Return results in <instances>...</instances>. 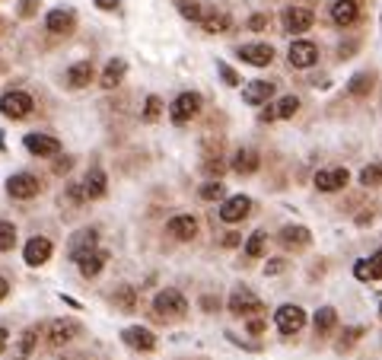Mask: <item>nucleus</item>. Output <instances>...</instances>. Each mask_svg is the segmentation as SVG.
<instances>
[{
    "instance_id": "1",
    "label": "nucleus",
    "mask_w": 382,
    "mask_h": 360,
    "mask_svg": "<svg viewBox=\"0 0 382 360\" xmlns=\"http://www.w3.org/2000/svg\"><path fill=\"white\" fill-rule=\"evenodd\" d=\"M153 309L160 319H182L188 312V300L179 291H160L153 297Z\"/></svg>"
},
{
    "instance_id": "2",
    "label": "nucleus",
    "mask_w": 382,
    "mask_h": 360,
    "mask_svg": "<svg viewBox=\"0 0 382 360\" xmlns=\"http://www.w3.org/2000/svg\"><path fill=\"white\" fill-rule=\"evenodd\" d=\"M229 312L239 316V319L243 316H261L264 303L249 291V287H239V291H233V297H229Z\"/></svg>"
},
{
    "instance_id": "3",
    "label": "nucleus",
    "mask_w": 382,
    "mask_h": 360,
    "mask_svg": "<svg viewBox=\"0 0 382 360\" xmlns=\"http://www.w3.org/2000/svg\"><path fill=\"white\" fill-rule=\"evenodd\" d=\"M198 112H201V96H198V93H179V96H175V102L169 105V115H172L175 125H185V121H191Z\"/></svg>"
},
{
    "instance_id": "4",
    "label": "nucleus",
    "mask_w": 382,
    "mask_h": 360,
    "mask_svg": "<svg viewBox=\"0 0 382 360\" xmlns=\"http://www.w3.org/2000/svg\"><path fill=\"white\" fill-rule=\"evenodd\" d=\"M76 335H80V326H76L74 319H55V322L45 326V341H48L51 347L67 345V341H74Z\"/></svg>"
},
{
    "instance_id": "5",
    "label": "nucleus",
    "mask_w": 382,
    "mask_h": 360,
    "mask_svg": "<svg viewBox=\"0 0 382 360\" xmlns=\"http://www.w3.org/2000/svg\"><path fill=\"white\" fill-rule=\"evenodd\" d=\"M0 112L7 118H26L32 112V96L22 90H10L0 96Z\"/></svg>"
},
{
    "instance_id": "6",
    "label": "nucleus",
    "mask_w": 382,
    "mask_h": 360,
    "mask_svg": "<svg viewBox=\"0 0 382 360\" xmlns=\"http://www.w3.org/2000/svg\"><path fill=\"white\" fill-rule=\"evenodd\" d=\"M348 182H350V173L344 166H328L315 173V188L319 192H341V188H348Z\"/></svg>"
},
{
    "instance_id": "7",
    "label": "nucleus",
    "mask_w": 382,
    "mask_h": 360,
    "mask_svg": "<svg viewBox=\"0 0 382 360\" xmlns=\"http://www.w3.org/2000/svg\"><path fill=\"white\" fill-rule=\"evenodd\" d=\"M7 192H10V198H35V194L42 192V185H39V179H35L32 173H16V175H10L7 179Z\"/></svg>"
},
{
    "instance_id": "8",
    "label": "nucleus",
    "mask_w": 382,
    "mask_h": 360,
    "mask_svg": "<svg viewBox=\"0 0 382 360\" xmlns=\"http://www.w3.org/2000/svg\"><path fill=\"white\" fill-rule=\"evenodd\" d=\"M274 322H278L280 335H296L299 328L306 326V312L299 309V306L287 303V306H280V309H278V316H274Z\"/></svg>"
},
{
    "instance_id": "9",
    "label": "nucleus",
    "mask_w": 382,
    "mask_h": 360,
    "mask_svg": "<svg viewBox=\"0 0 382 360\" xmlns=\"http://www.w3.org/2000/svg\"><path fill=\"white\" fill-rule=\"evenodd\" d=\"M249 214H252V198H245V194H233L220 208V220H226V223H239Z\"/></svg>"
},
{
    "instance_id": "10",
    "label": "nucleus",
    "mask_w": 382,
    "mask_h": 360,
    "mask_svg": "<svg viewBox=\"0 0 382 360\" xmlns=\"http://www.w3.org/2000/svg\"><path fill=\"white\" fill-rule=\"evenodd\" d=\"M166 233L179 243H188V239H195L198 236V217L195 214H179L166 223Z\"/></svg>"
},
{
    "instance_id": "11",
    "label": "nucleus",
    "mask_w": 382,
    "mask_h": 360,
    "mask_svg": "<svg viewBox=\"0 0 382 360\" xmlns=\"http://www.w3.org/2000/svg\"><path fill=\"white\" fill-rule=\"evenodd\" d=\"M93 249H99V229H93V227L76 229L74 239H70V246H67V252H70V258H74V262L80 255H86V252H93Z\"/></svg>"
},
{
    "instance_id": "12",
    "label": "nucleus",
    "mask_w": 382,
    "mask_h": 360,
    "mask_svg": "<svg viewBox=\"0 0 382 360\" xmlns=\"http://www.w3.org/2000/svg\"><path fill=\"white\" fill-rule=\"evenodd\" d=\"M313 22H315V13L309 7H290V10H284V29H287V32H293V35L306 32V29H313Z\"/></svg>"
},
{
    "instance_id": "13",
    "label": "nucleus",
    "mask_w": 382,
    "mask_h": 360,
    "mask_svg": "<svg viewBox=\"0 0 382 360\" xmlns=\"http://www.w3.org/2000/svg\"><path fill=\"white\" fill-rule=\"evenodd\" d=\"M287 58H290L293 67H313V64L319 61V48H315V42H306V39H299V42L290 45Z\"/></svg>"
},
{
    "instance_id": "14",
    "label": "nucleus",
    "mask_w": 382,
    "mask_h": 360,
    "mask_svg": "<svg viewBox=\"0 0 382 360\" xmlns=\"http://www.w3.org/2000/svg\"><path fill=\"white\" fill-rule=\"evenodd\" d=\"M51 239H45V236H35V239H29L26 249H22V258H26V265H32V268H39V265H45L51 258Z\"/></svg>"
},
{
    "instance_id": "15",
    "label": "nucleus",
    "mask_w": 382,
    "mask_h": 360,
    "mask_svg": "<svg viewBox=\"0 0 382 360\" xmlns=\"http://www.w3.org/2000/svg\"><path fill=\"white\" fill-rule=\"evenodd\" d=\"M121 341H125L128 347H134V351H153V347H156V335L144 326L125 328V332H121Z\"/></svg>"
},
{
    "instance_id": "16",
    "label": "nucleus",
    "mask_w": 382,
    "mask_h": 360,
    "mask_svg": "<svg viewBox=\"0 0 382 360\" xmlns=\"http://www.w3.org/2000/svg\"><path fill=\"white\" fill-rule=\"evenodd\" d=\"M239 58L249 64H255V67H268V64L274 61V48L264 42H252V45H239Z\"/></svg>"
},
{
    "instance_id": "17",
    "label": "nucleus",
    "mask_w": 382,
    "mask_h": 360,
    "mask_svg": "<svg viewBox=\"0 0 382 360\" xmlns=\"http://www.w3.org/2000/svg\"><path fill=\"white\" fill-rule=\"evenodd\" d=\"M26 150L35 156H57L61 153V140L48 138V134H26Z\"/></svg>"
},
{
    "instance_id": "18",
    "label": "nucleus",
    "mask_w": 382,
    "mask_h": 360,
    "mask_svg": "<svg viewBox=\"0 0 382 360\" xmlns=\"http://www.w3.org/2000/svg\"><path fill=\"white\" fill-rule=\"evenodd\" d=\"M45 26H48V32L64 35V32H70V29L76 26V13L70 7H57V10H51V13H48Z\"/></svg>"
},
{
    "instance_id": "19",
    "label": "nucleus",
    "mask_w": 382,
    "mask_h": 360,
    "mask_svg": "<svg viewBox=\"0 0 382 360\" xmlns=\"http://www.w3.org/2000/svg\"><path fill=\"white\" fill-rule=\"evenodd\" d=\"M105 262H109V252H105V249H93V252H86V255L76 258L80 274H83V277H96L99 271L105 268Z\"/></svg>"
},
{
    "instance_id": "20",
    "label": "nucleus",
    "mask_w": 382,
    "mask_h": 360,
    "mask_svg": "<svg viewBox=\"0 0 382 360\" xmlns=\"http://www.w3.org/2000/svg\"><path fill=\"white\" fill-rule=\"evenodd\" d=\"M258 166H261V156H258L252 147H243V150H236V156H233V169H236L239 175L258 173Z\"/></svg>"
},
{
    "instance_id": "21",
    "label": "nucleus",
    "mask_w": 382,
    "mask_h": 360,
    "mask_svg": "<svg viewBox=\"0 0 382 360\" xmlns=\"http://www.w3.org/2000/svg\"><path fill=\"white\" fill-rule=\"evenodd\" d=\"M357 16H360L357 0H334L332 4V20L338 26H350V22H357Z\"/></svg>"
},
{
    "instance_id": "22",
    "label": "nucleus",
    "mask_w": 382,
    "mask_h": 360,
    "mask_svg": "<svg viewBox=\"0 0 382 360\" xmlns=\"http://www.w3.org/2000/svg\"><path fill=\"white\" fill-rule=\"evenodd\" d=\"M125 70H128V64L121 61V58H111L109 64H105V70H102V76H99V84H102V90H115V86L125 80Z\"/></svg>"
},
{
    "instance_id": "23",
    "label": "nucleus",
    "mask_w": 382,
    "mask_h": 360,
    "mask_svg": "<svg viewBox=\"0 0 382 360\" xmlns=\"http://www.w3.org/2000/svg\"><path fill=\"white\" fill-rule=\"evenodd\" d=\"M90 80H93V61H76L74 67L67 70L70 90H83V86H90Z\"/></svg>"
},
{
    "instance_id": "24",
    "label": "nucleus",
    "mask_w": 382,
    "mask_h": 360,
    "mask_svg": "<svg viewBox=\"0 0 382 360\" xmlns=\"http://www.w3.org/2000/svg\"><path fill=\"white\" fill-rule=\"evenodd\" d=\"M271 96H274V84H268V80H255V84H249L243 90V99L249 105H261V102H268Z\"/></svg>"
},
{
    "instance_id": "25",
    "label": "nucleus",
    "mask_w": 382,
    "mask_h": 360,
    "mask_svg": "<svg viewBox=\"0 0 382 360\" xmlns=\"http://www.w3.org/2000/svg\"><path fill=\"white\" fill-rule=\"evenodd\" d=\"M309 239H313V233H309L306 227H284L280 229V243H284L287 249H306Z\"/></svg>"
},
{
    "instance_id": "26",
    "label": "nucleus",
    "mask_w": 382,
    "mask_h": 360,
    "mask_svg": "<svg viewBox=\"0 0 382 360\" xmlns=\"http://www.w3.org/2000/svg\"><path fill=\"white\" fill-rule=\"evenodd\" d=\"M105 188H109V179H105V173H102L99 166H93L90 173H86V179H83V192H86V198H102Z\"/></svg>"
},
{
    "instance_id": "27",
    "label": "nucleus",
    "mask_w": 382,
    "mask_h": 360,
    "mask_svg": "<svg viewBox=\"0 0 382 360\" xmlns=\"http://www.w3.org/2000/svg\"><path fill=\"white\" fill-rule=\"evenodd\" d=\"M201 26L207 29V32H226L229 29V13L226 10H207V13H201Z\"/></svg>"
},
{
    "instance_id": "28",
    "label": "nucleus",
    "mask_w": 382,
    "mask_h": 360,
    "mask_svg": "<svg viewBox=\"0 0 382 360\" xmlns=\"http://www.w3.org/2000/svg\"><path fill=\"white\" fill-rule=\"evenodd\" d=\"M313 322H315V335H328L334 328V322H338V312H334L332 306H322Z\"/></svg>"
},
{
    "instance_id": "29",
    "label": "nucleus",
    "mask_w": 382,
    "mask_h": 360,
    "mask_svg": "<svg viewBox=\"0 0 382 360\" xmlns=\"http://www.w3.org/2000/svg\"><path fill=\"white\" fill-rule=\"evenodd\" d=\"M264 249H268V233H264V229H255V233L249 236V243H245V255H249V258H261Z\"/></svg>"
},
{
    "instance_id": "30",
    "label": "nucleus",
    "mask_w": 382,
    "mask_h": 360,
    "mask_svg": "<svg viewBox=\"0 0 382 360\" xmlns=\"http://www.w3.org/2000/svg\"><path fill=\"white\" fill-rule=\"evenodd\" d=\"M373 80H376L373 74H357L354 80L348 84V93H350V96H357V99L369 96V90H373Z\"/></svg>"
},
{
    "instance_id": "31",
    "label": "nucleus",
    "mask_w": 382,
    "mask_h": 360,
    "mask_svg": "<svg viewBox=\"0 0 382 360\" xmlns=\"http://www.w3.org/2000/svg\"><path fill=\"white\" fill-rule=\"evenodd\" d=\"M111 300H115V303H118L125 312H134V306H137V291L125 284V287H118V291L111 293Z\"/></svg>"
},
{
    "instance_id": "32",
    "label": "nucleus",
    "mask_w": 382,
    "mask_h": 360,
    "mask_svg": "<svg viewBox=\"0 0 382 360\" xmlns=\"http://www.w3.org/2000/svg\"><path fill=\"white\" fill-rule=\"evenodd\" d=\"M360 185L363 188H379L382 185V163H369L360 173Z\"/></svg>"
},
{
    "instance_id": "33",
    "label": "nucleus",
    "mask_w": 382,
    "mask_h": 360,
    "mask_svg": "<svg viewBox=\"0 0 382 360\" xmlns=\"http://www.w3.org/2000/svg\"><path fill=\"white\" fill-rule=\"evenodd\" d=\"M35 338H39V332H35V328H26L20 338V351H16L13 360H29V354L35 351Z\"/></svg>"
},
{
    "instance_id": "34",
    "label": "nucleus",
    "mask_w": 382,
    "mask_h": 360,
    "mask_svg": "<svg viewBox=\"0 0 382 360\" xmlns=\"http://www.w3.org/2000/svg\"><path fill=\"white\" fill-rule=\"evenodd\" d=\"M16 246V227L10 220H0V252H10Z\"/></svg>"
},
{
    "instance_id": "35",
    "label": "nucleus",
    "mask_w": 382,
    "mask_h": 360,
    "mask_svg": "<svg viewBox=\"0 0 382 360\" xmlns=\"http://www.w3.org/2000/svg\"><path fill=\"white\" fill-rule=\"evenodd\" d=\"M223 194H226V185H223L220 179H217V182H207V185H201V198H204V201H220Z\"/></svg>"
},
{
    "instance_id": "36",
    "label": "nucleus",
    "mask_w": 382,
    "mask_h": 360,
    "mask_svg": "<svg viewBox=\"0 0 382 360\" xmlns=\"http://www.w3.org/2000/svg\"><path fill=\"white\" fill-rule=\"evenodd\" d=\"M299 109V99L296 96H284L278 105H274V112H278V118H293Z\"/></svg>"
},
{
    "instance_id": "37",
    "label": "nucleus",
    "mask_w": 382,
    "mask_h": 360,
    "mask_svg": "<svg viewBox=\"0 0 382 360\" xmlns=\"http://www.w3.org/2000/svg\"><path fill=\"white\" fill-rule=\"evenodd\" d=\"M367 281H382V249L367 258Z\"/></svg>"
},
{
    "instance_id": "38",
    "label": "nucleus",
    "mask_w": 382,
    "mask_h": 360,
    "mask_svg": "<svg viewBox=\"0 0 382 360\" xmlns=\"http://www.w3.org/2000/svg\"><path fill=\"white\" fill-rule=\"evenodd\" d=\"M163 112V99L160 96H146V105H144V121H156Z\"/></svg>"
},
{
    "instance_id": "39",
    "label": "nucleus",
    "mask_w": 382,
    "mask_h": 360,
    "mask_svg": "<svg viewBox=\"0 0 382 360\" xmlns=\"http://www.w3.org/2000/svg\"><path fill=\"white\" fill-rule=\"evenodd\" d=\"M179 10H182V16H185V20H195V22H201V13H204V10L198 7L195 0H182V4H179Z\"/></svg>"
},
{
    "instance_id": "40",
    "label": "nucleus",
    "mask_w": 382,
    "mask_h": 360,
    "mask_svg": "<svg viewBox=\"0 0 382 360\" xmlns=\"http://www.w3.org/2000/svg\"><path fill=\"white\" fill-rule=\"evenodd\" d=\"M360 335H363V328H360V326H354V328H344V335H341V345H338V347H341V351H348V347L354 345V341L360 338Z\"/></svg>"
},
{
    "instance_id": "41",
    "label": "nucleus",
    "mask_w": 382,
    "mask_h": 360,
    "mask_svg": "<svg viewBox=\"0 0 382 360\" xmlns=\"http://www.w3.org/2000/svg\"><path fill=\"white\" fill-rule=\"evenodd\" d=\"M217 70H220V76H223V84L226 86H239V76H236V70L229 67V64H217Z\"/></svg>"
},
{
    "instance_id": "42",
    "label": "nucleus",
    "mask_w": 382,
    "mask_h": 360,
    "mask_svg": "<svg viewBox=\"0 0 382 360\" xmlns=\"http://www.w3.org/2000/svg\"><path fill=\"white\" fill-rule=\"evenodd\" d=\"M204 169H207L210 175H217V179H220V173H223V169H226V163H223V159H220V153H217V156H207V163H204Z\"/></svg>"
},
{
    "instance_id": "43",
    "label": "nucleus",
    "mask_w": 382,
    "mask_h": 360,
    "mask_svg": "<svg viewBox=\"0 0 382 360\" xmlns=\"http://www.w3.org/2000/svg\"><path fill=\"white\" fill-rule=\"evenodd\" d=\"M67 198L74 204H83L86 201V192H83V185H67Z\"/></svg>"
},
{
    "instance_id": "44",
    "label": "nucleus",
    "mask_w": 382,
    "mask_h": 360,
    "mask_svg": "<svg viewBox=\"0 0 382 360\" xmlns=\"http://www.w3.org/2000/svg\"><path fill=\"white\" fill-rule=\"evenodd\" d=\"M287 268V262L284 258H271V262L264 265V274H280V271Z\"/></svg>"
},
{
    "instance_id": "45",
    "label": "nucleus",
    "mask_w": 382,
    "mask_h": 360,
    "mask_svg": "<svg viewBox=\"0 0 382 360\" xmlns=\"http://www.w3.org/2000/svg\"><path fill=\"white\" fill-rule=\"evenodd\" d=\"M249 29H255V32H261V29H268V16H264V13H255V16H252V20H249Z\"/></svg>"
},
{
    "instance_id": "46",
    "label": "nucleus",
    "mask_w": 382,
    "mask_h": 360,
    "mask_svg": "<svg viewBox=\"0 0 382 360\" xmlns=\"http://www.w3.org/2000/svg\"><path fill=\"white\" fill-rule=\"evenodd\" d=\"M264 326H268V322H264V319H261V316L249 319V332H252V335H261V332H264Z\"/></svg>"
},
{
    "instance_id": "47",
    "label": "nucleus",
    "mask_w": 382,
    "mask_h": 360,
    "mask_svg": "<svg viewBox=\"0 0 382 360\" xmlns=\"http://www.w3.org/2000/svg\"><path fill=\"white\" fill-rule=\"evenodd\" d=\"M35 7H39V0H22V4H20V16H32Z\"/></svg>"
},
{
    "instance_id": "48",
    "label": "nucleus",
    "mask_w": 382,
    "mask_h": 360,
    "mask_svg": "<svg viewBox=\"0 0 382 360\" xmlns=\"http://www.w3.org/2000/svg\"><path fill=\"white\" fill-rule=\"evenodd\" d=\"M239 243H243V236H239V233H226V236H223V246H226V249H233V246H239Z\"/></svg>"
},
{
    "instance_id": "49",
    "label": "nucleus",
    "mask_w": 382,
    "mask_h": 360,
    "mask_svg": "<svg viewBox=\"0 0 382 360\" xmlns=\"http://www.w3.org/2000/svg\"><path fill=\"white\" fill-rule=\"evenodd\" d=\"M201 306H204V309H207V312H214V309H220V300H214V297H204V300H201Z\"/></svg>"
},
{
    "instance_id": "50",
    "label": "nucleus",
    "mask_w": 382,
    "mask_h": 360,
    "mask_svg": "<svg viewBox=\"0 0 382 360\" xmlns=\"http://www.w3.org/2000/svg\"><path fill=\"white\" fill-rule=\"evenodd\" d=\"M74 166V159L70 156H64V159H57V166H55V173H67V169Z\"/></svg>"
},
{
    "instance_id": "51",
    "label": "nucleus",
    "mask_w": 382,
    "mask_h": 360,
    "mask_svg": "<svg viewBox=\"0 0 382 360\" xmlns=\"http://www.w3.org/2000/svg\"><path fill=\"white\" fill-rule=\"evenodd\" d=\"M278 118V112H274V105H264V112H261V121H274Z\"/></svg>"
},
{
    "instance_id": "52",
    "label": "nucleus",
    "mask_w": 382,
    "mask_h": 360,
    "mask_svg": "<svg viewBox=\"0 0 382 360\" xmlns=\"http://www.w3.org/2000/svg\"><path fill=\"white\" fill-rule=\"evenodd\" d=\"M96 7H102V10H118V0H96Z\"/></svg>"
},
{
    "instance_id": "53",
    "label": "nucleus",
    "mask_w": 382,
    "mask_h": 360,
    "mask_svg": "<svg viewBox=\"0 0 382 360\" xmlns=\"http://www.w3.org/2000/svg\"><path fill=\"white\" fill-rule=\"evenodd\" d=\"M7 293H10V284H7V277H0V300L7 297Z\"/></svg>"
},
{
    "instance_id": "54",
    "label": "nucleus",
    "mask_w": 382,
    "mask_h": 360,
    "mask_svg": "<svg viewBox=\"0 0 382 360\" xmlns=\"http://www.w3.org/2000/svg\"><path fill=\"white\" fill-rule=\"evenodd\" d=\"M7 338H10V335H7V328H0V351L7 347Z\"/></svg>"
},
{
    "instance_id": "55",
    "label": "nucleus",
    "mask_w": 382,
    "mask_h": 360,
    "mask_svg": "<svg viewBox=\"0 0 382 360\" xmlns=\"http://www.w3.org/2000/svg\"><path fill=\"white\" fill-rule=\"evenodd\" d=\"M379 316H382V303H379Z\"/></svg>"
}]
</instances>
